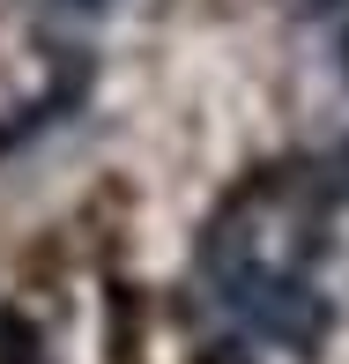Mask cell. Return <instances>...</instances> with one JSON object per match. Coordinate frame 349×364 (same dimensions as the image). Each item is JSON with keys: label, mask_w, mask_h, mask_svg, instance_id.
<instances>
[{"label": "cell", "mask_w": 349, "mask_h": 364, "mask_svg": "<svg viewBox=\"0 0 349 364\" xmlns=\"http://www.w3.org/2000/svg\"><path fill=\"white\" fill-rule=\"evenodd\" d=\"M201 275H208L215 305H223V320L245 327L253 342H268V350L312 357L327 342V327H335V305L320 297V283L305 268H290V260L260 253L245 230H215L201 253Z\"/></svg>", "instance_id": "1"}, {"label": "cell", "mask_w": 349, "mask_h": 364, "mask_svg": "<svg viewBox=\"0 0 349 364\" xmlns=\"http://www.w3.org/2000/svg\"><path fill=\"white\" fill-rule=\"evenodd\" d=\"M305 15L327 30V45H335V68L349 75V0H305Z\"/></svg>", "instance_id": "2"}, {"label": "cell", "mask_w": 349, "mask_h": 364, "mask_svg": "<svg viewBox=\"0 0 349 364\" xmlns=\"http://www.w3.org/2000/svg\"><path fill=\"white\" fill-rule=\"evenodd\" d=\"M30 8H53V15H104V8H119V0H30Z\"/></svg>", "instance_id": "3"}]
</instances>
